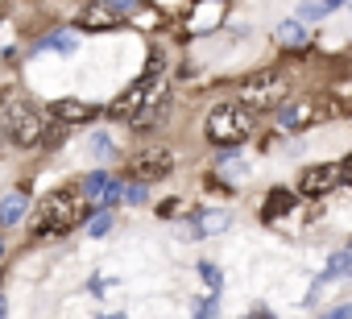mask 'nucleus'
I'll return each instance as SVG.
<instances>
[{"label": "nucleus", "instance_id": "obj_1", "mask_svg": "<svg viewBox=\"0 0 352 319\" xmlns=\"http://www.w3.org/2000/svg\"><path fill=\"white\" fill-rule=\"evenodd\" d=\"M91 212H96V204H87L83 187H79V183H63V187H54L46 199L34 204V212H30V236H34V241L67 236V232H75L79 224H87Z\"/></svg>", "mask_w": 352, "mask_h": 319}, {"label": "nucleus", "instance_id": "obj_7", "mask_svg": "<svg viewBox=\"0 0 352 319\" xmlns=\"http://www.w3.org/2000/svg\"><path fill=\"white\" fill-rule=\"evenodd\" d=\"M323 120H327V112H323V100L319 96H294V100H286L274 112L278 133H307V129H315Z\"/></svg>", "mask_w": 352, "mask_h": 319}, {"label": "nucleus", "instance_id": "obj_12", "mask_svg": "<svg viewBox=\"0 0 352 319\" xmlns=\"http://www.w3.org/2000/svg\"><path fill=\"white\" fill-rule=\"evenodd\" d=\"M228 224H232L228 208H195V212H191V232H195V241H208V236L224 232Z\"/></svg>", "mask_w": 352, "mask_h": 319}, {"label": "nucleus", "instance_id": "obj_25", "mask_svg": "<svg viewBox=\"0 0 352 319\" xmlns=\"http://www.w3.org/2000/svg\"><path fill=\"white\" fill-rule=\"evenodd\" d=\"M195 319H220V290H212V294H208V298L199 302Z\"/></svg>", "mask_w": 352, "mask_h": 319}, {"label": "nucleus", "instance_id": "obj_17", "mask_svg": "<svg viewBox=\"0 0 352 319\" xmlns=\"http://www.w3.org/2000/svg\"><path fill=\"white\" fill-rule=\"evenodd\" d=\"M108 183H112V170H87V175L79 179V187H83L87 204H100V199H104V191H108Z\"/></svg>", "mask_w": 352, "mask_h": 319}, {"label": "nucleus", "instance_id": "obj_32", "mask_svg": "<svg viewBox=\"0 0 352 319\" xmlns=\"http://www.w3.org/2000/svg\"><path fill=\"white\" fill-rule=\"evenodd\" d=\"M145 5H157V0H145Z\"/></svg>", "mask_w": 352, "mask_h": 319}, {"label": "nucleus", "instance_id": "obj_5", "mask_svg": "<svg viewBox=\"0 0 352 319\" xmlns=\"http://www.w3.org/2000/svg\"><path fill=\"white\" fill-rule=\"evenodd\" d=\"M0 116H5V137L17 145V149H42L46 145V133H50V112L38 108L34 100L25 96H13L5 108H0Z\"/></svg>", "mask_w": 352, "mask_h": 319}, {"label": "nucleus", "instance_id": "obj_19", "mask_svg": "<svg viewBox=\"0 0 352 319\" xmlns=\"http://www.w3.org/2000/svg\"><path fill=\"white\" fill-rule=\"evenodd\" d=\"M87 145H91V153L100 157V162H112V157L120 153V145L112 141V133H108V129H96V133L87 137Z\"/></svg>", "mask_w": 352, "mask_h": 319}, {"label": "nucleus", "instance_id": "obj_34", "mask_svg": "<svg viewBox=\"0 0 352 319\" xmlns=\"http://www.w3.org/2000/svg\"><path fill=\"white\" fill-rule=\"evenodd\" d=\"M348 249H352V245H348Z\"/></svg>", "mask_w": 352, "mask_h": 319}, {"label": "nucleus", "instance_id": "obj_6", "mask_svg": "<svg viewBox=\"0 0 352 319\" xmlns=\"http://www.w3.org/2000/svg\"><path fill=\"white\" fill-rule=\"evenodd\" d=\"M120 175H124L129 183H162V179L174 175V149H166V145H157V141L137 145V149L124 157Z\"/></svg>", "mask_w": 352, "mask_h": 319}, {"label": "nucleus", "instance_id": "obj_15", "mask_svg": "<svg viewBox=\"0 0 352 319\" xmlns=\"http://www.w3.org/2000/svg\"><path fill=\"white\" fill-rule=\"evenodd\" d=\"M216 175L228 183H241L249 175V162L241 157V149H216Z\"/></svg>", "mask_w": 352, "mask_h": 319}, {"label": "nucleus", "instance_id": "obj_31", "mask_svg": "<svg viewBox=\"0 0 352 319\" xmlns=\"http://www.w3.org/2000/svg\"><path fill=\"white\" fill-rule=\"evenodd\" d=\"M104 319H124V311H116V315H104Z\"/></svg>", "mask_w": 352, "mask_h": 319}, {"label": "nucleus", "instance_id": "obj_18", "mask_svg": "<svg viewBox=\"0 0 352 319\" xmlns=\"http://www.w3.org/2000/svg\"><path fill=\"white\" fill-rule=\"evenodd\" d=\"M42 50H58V54H75L79 50V30L71 25V30H54L46 42H42Z\"/></svg>", "mask_w": 352, "mask_h": 319}, {"label": "nucleus", "instance_id": "obj_2", "mask_svg": "<svg viewBox=\"0 0 352 319\" xmlns=\"http://www.w3.org/2000/svg\"><path fill=\"white\" fill-rule=\"evenodd\" d=\"M253 129H257V116L232 96V100H216L212 108H208V116H204V137H208V145H216V149H241L249 137H253Z\"/></svg>", "mask_w": 352, "mask_h": 319}, {"label": "nucleus", "instance_id": "obj_33", "mask_svg": "<svg viewBox=\"0 0 352 319\" xmlns=\"http://www.w3.org/2000/svg\"><path fill=\"white\" fill-rule=\"evenodd\" d=\"M348 13H352V0H348Z\"/></svg>", "mask_w": 352, "mask_h": 319}, {"label": "nucleus", "instance_id": "obj_13", "mask_svg": "<svg viewBox=\"0 0 352 319\" xmlns=\"http://www.w3.org/2000/svg\"><path fill=\"white\" fill-rule=\"evenodd\" d=\"M298 208V191H290V187H274L270 195H265V204H261V220L265 224H278L282 216H290Z\"/></svg>", "mask_w": 352, "mask_h": 319}, {"label": "nucleus", "instance_id": "obj_27", "mask_svg": "<svg viewBox=\"0 0 352 319\" xmlns=\"http://www.w3.org/2000/svg\"><path fill=\"white\" fill-rule=\"evenodd\" d=\"M179 212H183V199H162V204H157V216H162V220H174Z\"/></svg>", "mask_w": 352, "mask_h": 319}, {"label": "nucleus", "instance_id": "obj_11", "mask_svg": "<svg viewBox=\"0 0 352 319\" xmlns=\"http://www.w3.org/2000/svg\"><path fill=\"white\" fill-rule=\"evenodd\" d=\"M30 191L25 187H13L9 195H0V232H9V228H21V220L30 216Z\"/></svg>", "mask_w": 352, "mask_h": 319}, {"label": "nucleus", "instance_id": "obj_14", "mask_svg": "<svg viewBox=\"0 0 352 319\" xmlns=\"http://www.w3.org/2000/svg\"><path fill=\"white\" fill-rule=\"evenodd\" d=\"M274 42L282 50H307V25L298 17H286V21L274 25Z\"/></svg>", "mask_w": 352, "mask_h": 319}, {"label": "nucleus", "instance_id": "obj_4", "mask_svg": "<svg viewBox=\"0 0 352 319\" xmlns=\"http://www.w3.org/2000/svg\"><path fill=\"white\" fill-rule=\"evenodd\" d=\"M236 100H241L253 116H274V112L290 100V75H286L282 67L249 71V75L236 83Z\"/></svg>", "mask_w": 352, "mask_h": 319}, {"label": "nucleus", "instance_id": "obj_22", "mask_svg": "<svg viewBox=\"0 0 352 319\" xmlns=\"http://www.w3.org/2000/svg\"><path fill=\"white\" fill-rule=\"evenodd\" d=\"M294 17H298L302 25H311V21H323L327 9H323V0H298V5H294Z\"/></svg>", "mask_w": 352, "mask_h": 319}, {"label": "nucleus", "instance_id": "obj_8", "mask_svg": "<svg viewBox=\"0 0 352 319\" xmlns=\"http://www.w3.org/2000/svg\"><path fill=\"white\" fill-rule=\"evenodd\" d=\"M336 187H344V166L340 162H315L298 175V195H307V199H323Z\"/></svg>", "mask_w": 352, "mask_h": 319}, {"label": "nucleus", "instance_id": "obj_9", "mask_svg": "<svg viewBox=\"0 0 352 319\" xmlns=\"http://www.w3.org/2000/svg\"><path fill=\"white\" fill-rule=\"evenodd\" d=\"M120 21H124V17H116L104 0H87V5L79 9V17H75V30H79V34H83V30H87V34H104V30H116Z\"/></svg>", "mask_w": 352, "mask_h": 319}, {"label": "nucleus", "instance_id": "obj_30", "mask_svg": "<svg viewBox=\"0 0 352 319\" xmlns=\"http://www.w3.org/2000/svg\"><path fill=\"white\" fill-rule=\"evenodd\" d=\"M245 319H274V315H270L265 307H257V311H253V315H245Z\"/></svg>", "mask_w": 352, "mask_h": 319}, {"label": "nucleus", "instance_id": "obj_10", "mask_svg": "<svg viewBox=\"0 0 352 319\" xmlns=\"http://www.w3.org/2000/svg\"><path fill=\"white\" fill-rule=\"evenodd\" d=\"M46 112H50V120H58V124H91L96 120V108L87 104V100H75V96H63V100H54V104H46Z\"/></svg>", "mask_w": 352, "mask_h": 319}, {"label": "nucleus", "instance_id": "obj_3", "mask_svg": "<svg viewBox=\"0 0 352 319\" xmlns=\"http://www.w3.org/2000/svg\"><path fill=\"white\" fill-rule=\"evenodd\" d=\"M166 79H170V75H166V54L153 46V50H149L145 71H141V75H137V79H133L116 100H112L108 116H112V120H129V116H137L145 104H153V100H162V96L170 91V87H166Z\"/></svg>", "mask_w": 352, "mask_h": 319}, {"label": "nucleus", "instance_id": "obj_20", "mask_svg": "<svg viewBox=\"0 0 352 319\" xmlns=\"http://www.w3.org/2000/svg\"><path fill=\"white\" fill-rule=\"evenodd\" d=\"M108 232H112V212H108V208H96V212L87 216V236L100 241V236H108Z\"/></svg>", "mask_w": 352, "mask_h": 319}, {"label": "nucleus", "instance_id": "obj_28", "mask_svg": "<svg viewBox=\"0 0 352 319\" xmlns=\"http://www.w3.org/2000/svg\"><path fill=\"white\" fill-rule=\"evenodd\" d=\"M327 319H352V302H344V307H336Z\"/></svg>", "mask_w": 352, "mask_h": 319}, {"label": "nucleus", "instance_id": "obj_26", "mask_svg": "<svg viewBox=\"0 0 352 319\" xmlns=\"http://www.w3.org/2000/svg\"><path fill=\"white\" fill-rule=\"evenodd\" d=\"M104 5H108L116 17H137V9L145 5V0H104Z\"/></svg>", "mask_w": 352, "mask_h": 319}, {"label": "nucleus", "instance_id": "obj_24", "mask_svg": "<svg viewBox=\"0 0 352 319\" xmlns=\"http://www.w3.org/2000/svg\"><path fill=\"white\" fill-rule=\"evenodd\" d=\"M124 204H149V183H129L124 179Z\"/></svg>", "mask_w": 352, "mask_h": 319}, {"label": "nucleus", "instance_id": "obj_21", "mask_svg": "<svg viewBox=\"0 0 352 319\" xmlns=\"http://www.w3.org/2000/svg\"><path fill=\"white\" fill-rule=\"evenodd\" d=\"M124 204V175H112V183H108V191H104V199L96 204V208H108V212H116Z\"/></svg>", "mask_w": 352, "mask_h": 319}, {"label": "nucleus", "instance_id": "obj_23", "mask_svg": "<svg viewBox=\"0 0 352 319\" xmlns=\"http://www.w3.org/2000/svg\"><path fill=\"white\" fill-rule=\"evenodd\" d=\"M199 274H204L208 290H224V274H220V265H216V261H199Z\"/></svg>", "mask_w": 352, "mask_h": 319}, {"label": "nucleus", "instance_id": "obj_16", "mask_svg": "<svg viewBox=\"0 0 352 319\" xmlns=\"http://www.w3.org/2000/svg\"><path fill=\"white\" fill-rule=\"evenodd\" d=\"M340 278H352V249H336V253L327 257V270L315 278V290L327 286V282H340Z\"/></svg>", "mask_w": 352, "mask_h": 319}, {"label": "nucleus", "instance_id": "obj_29", "mask_svg": "<svg viewBox=\"0 0 352 319\" xmlns=\"http://www.w3.org/2000/svg\"><path fill=\"white\" fill-rule=\"evenodd\" d=\"M323 9H327V13H336V9H348V0H323Z\"/></svg>", "mask_w": 352, "mask_h": 319}]
</instances>
